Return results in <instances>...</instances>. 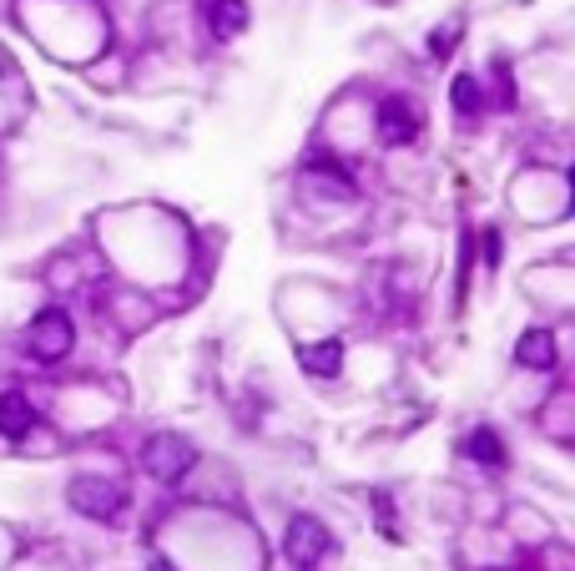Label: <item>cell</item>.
Segmentation results:
<instances>
[{
	"label": "cell",
	"instance_id": "cell-4",
	"mask_svg": "<svg viewBox=\"0 0 575 571\" xmlns=\"http://www.w3.org/2000/svg\"><path fill=\"white\" fill-rule=\"evenodd\" d=\"M71 344H77V334H71V319H66L61 308H51V314L36 319V329H31V354L36 360H66Z\"/></svg>",
	"mask_w": 575,
	"mask_h": 571
},
{
	"label": "cell",
	"instance_id": "cell-9",
	"mask_svg": "<svg viewBox=\"0 0 575 571\" xmlns=\"http://www.w3.org/2000/svg\"><path fill=\"white\" fill-rule=\"evenodd\" d=\"M465 455L469 461H479V465H499L505 461V445H499L495 430H475V435L465 440Z\"/></svg>",
	"mask_w": 575,
	"mask_h": 571
},
{
	"label": "cell",
	"instance_id": "cell-1",
	"mask_svg": "<svg viewBox=\"0 0 575 571\" xmlns=\"http://www.w3.org/2000/svg\"><path fill=\"white\" fill-rule=\"evenodd\" d=\"M66 495H71V505H77L81 516H97V521L121 516V505H127V491L117 481H107V475H77Z\"/></svg>",
	"mask_w": 575,
	"mask_h": 571
},
{
	"label": "cell",
	"instance_id": "cell-8",
	"mask_svg": "<svg viewBox=\"0 0 575 571\" xmlns=\"http://www.w3.org/2000/svg\"><path fill=\"white\" fill-rule=\"evenodd\" d=\"M304 370H308V374H338V370H344V344L328 339V344H314V350H304Z\"/></svg>",
	"mask_w": 575,
	"mask_h": 571
},
{
	"label": "cell",
	"instance_id": "cell-11",
	"mask_svg": "<svg viewBox=\"0 0 575 571\" xmlns=\"http://www.w3.org/2000/svg\"><path fill=\"white\" fill-rule=\"evenodd\" d=\"M449 97H455V107L465 111V117H475V111H479V87H475V77H455V91H449Z\"/></svg>",
	"mask_w": 575,
	"mask_h": 571
},
{
	"label": "cell",
	"instance_id": "cell-6",
	"mask_svg": "<svg viewBox=\"0 0 575 571\" xmlns=\"http://www.w3.org/2000/svg\"><path fill=\"white\" fill-rule=\"evenodd\" d=\"M31 425H36L31 400H26L21 390H6V395H0V435L21 440V435H31Z\"/></svg>",
	"mask_w": 575,
	"mask_h": 571
},
{
	"label": "cell",
	"instance_id": "cell-5",
	"mask_svg": "<svg viewBox=\"0 0 575 571\" xmlns=\"http://www.w3.org/2000/svg\"><path fill=\"white\" fill-rule=\"evenodd\" d=\"M379 132L384 142H414V132H419V111H409V101L389 97L379 111Z\"/></svg>",
	"mask_w": 575,
	"mask_h": 571
},
{
	"label": "cell",
	"instance_id": "cell-3",
	"mask_svg": "<svg viewBox=\"0 0 575 571\" xmlns=\"http://www.w3.org/2000/svg\"><path fill=\"white\" fill-rule=\"evenodd\" d=\"M282 547H288V561H294V567H318V561L328 557V551H334V536H328V526L318 516H294V526H288V541H282Z\"/></svg>",
	"mask_w": 575,
	"mask_h": 571
},
{
	"label": "cell",
	"instance_id": "cell-7",
	"mask_svg": "<svg viewBox=\"0 0 575 571\" xmlns=\"http://www.w3.org/2000/svg\"><path fill=\"white\" fill-rule=\"evenodd\" d=\"M515 360H521L525 370H551L555 364V334L551 329H531L521 339V350H515Z\"/></svg>",
	"mask_w": 575,
	"mask_h": 571
},
{
	"label": "cell",
	"instance_id": "cell-10",
	"mask_svg": "<svg viewBox=\"0 0 575 571\" xmlns=\"http://www.w3.org/2000/svg\"><path fill=\"white\" fill-rule=\"evenodd\" d=\"M207 21H212V31H218V36H238L242 21H248V11H242V0H218Z\"/></svg>",
	"mask_w": 575,
	"mask_h": 571
},
{
	"label": "cell",
	"instance_id": "cell-12",
	"mask_svg": "<svg viewBox=\"0 0 575 571\" xmlns=\"http://www.w3.org/2000/svg\"><path fill=\"white\" fill-rule=\"evenodd\" d=\"M152 571H172V567H167V561H157V567H152Z\"/></svg>",
	"mask_w": 575,
	"mask_h": 571
},
{
	"label": "cell",
	"instance_id": "cell-2",
	"mask_svg": "<svg viewBox=\"0 0 575 571\" xmlns=\"http://www.w3.org/2000/svg\"><path fill=\"white\" fill-rule=\"evenodd\" d=\"M141 465H147V475H157V481H182L197 465V451L182 435H157L152 445L141 451Z\"/></svg>",
	"mask_w": 575,
	"mask_h": 571
}]
</instances>
